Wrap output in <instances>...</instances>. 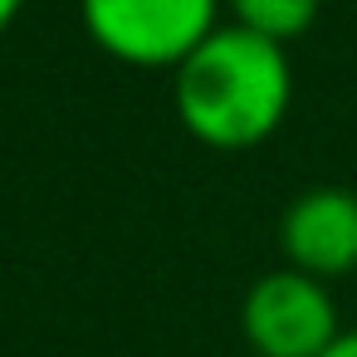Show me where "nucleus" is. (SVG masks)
I'll list each match as a JSON object with an SVG mask.
<instances>
[{
  "label": "nucleus",
  "mask_w": 357,
  "mask_h": 357,
  "mask_svg": "<svg viewBox=\"0 0 357 357\" xmlns=\"http://www.w3.org/2000/svg\"><path fill=\"white\" fill-rule=\"evenodd\" d=\"M289 50L225 20L172 69V108L211 152H250L269 142L289 118Z\"/></svg>",
  "instance_id": "nucleus-1"
},
{
  "label": "nucleus",
  "mask_w": 357,
  "mask_h": 357,
  "mask_svg": "<svg viewBox=\"0 0 357 357\" xmlns=\"http://www.w3.org/2000/svg\"><path fill=\"white\" fill-rule=\"evenodd\" d=\"M323 357H357V328H342V333L333 337V347H328Z\"/></svg>",
  "instance_id": "nucleus-6"
},
{
  "label": "nucleus",
  "mask_w": 357,
  "mask_h": 357,
  "mask_svg": "<svg viewBox=\"0 0 357 357\" xmlns=\"http://www.w3.org/2000/svg\"><path fill=\"white\" fill-rule=\"evenodd\" d=\"M284 264L313 279H342L357 269V196L337 186H313L289 201L279 220Z\"/></svg>",
  "instance_id": "nucleus-4"
},
{
  "label": "nucleus",
  "mask_w": 357,
  "mask_h": 357,
  "mask_svg": "<svg viewBox=\"0 0 357 357\" xmlns=\"http://www.w3.org/2000/svg\"><path fill=\"white\" fill-rule=\"evenodd\" d=\"M240 333L250 357H323L342 333V318L323 279L284 264L250 284L240 303Z\"/></svg>",
  "instance_id": "nucleus-3"
},
{
  "label": "nucleus",
  "mask_w": 357,
  "mask_h": 357,
  "mask_svg": "<svg viewBox=\"0 0 357 357\" xmlns=\"http://www.w3.org/2000/svg\"><path fill=\"white\" fill-rule=\"evenodd\" d=\"M225 6H230V25L259 40H274L284 50L303 40L318 20V0H225Z\"/></svg>",
  "instance_id": "nucleus-5"
},
{
  "label": "nucleus",
  "mask_w": 357,
  "mask_h": 357,
  "mask_svg": "<svg viewBox=\"0 0 357 357\" xmlns=\"http://www.w3.org/2000/svg\"><path fill=\"white\" fill-rule=\"evenodd\" d=\"M225 0H79L89 40L128 69H176L215 25Z\"/></svg>",
  "instance_id": "nucleus-2"
},
{
  "label": "nucleus",
  "mask_w": 357,
  "mask_h": 357,
  "mask_svg": "<svg viewBox=\"0 0 357 357\" xmlns=\"http://www.w3.org/2000/svg\"><path fill=\"white\" fill-rule=\"evenodd\" d=\"M20 10H25V0H0V35L20 20Z\"/></svg>",
  "instance_id": "nucleus-7"
}]
</instances>
